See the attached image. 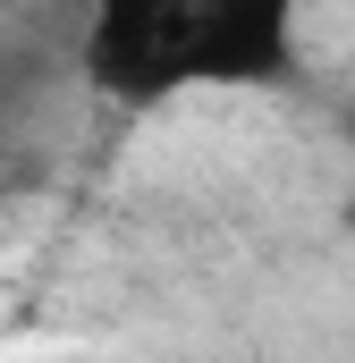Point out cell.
<instances>
[{"instance_id":"6da1fadb","label":"cell","mask_w":355,"mask_h":363,"mask_svg":"<svg viewBox=\"0 0 355 363\" xmlns=\"http://www.w3.org/2000/svg\"><path fill=\"white\" fill-rule=\"evenodd\" d=\"M296 68V0H93L85 77L110 101L279 85Z\"/></svg>"},{"instance_id":"7a4b0ae2","label":"cell","mask_w":355,"mask_h":363,"mask_svg":"<svg viewBox=\"0 0 355 363\" xmlns=\"http://www.w3.org/2000/svg\"><path fill=\"white\" fill-rule=\"evenodd\" d=\"M339 220H347V237H355V186H347V203H339Z\"/></svg>"}]
</instances>
